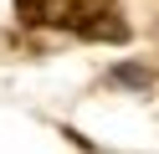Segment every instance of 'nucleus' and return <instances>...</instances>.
Returning <instances> with one entry per match:
<instances>
[{
  "label": "nucleus",
  "mask_w": 159,
  "mask_h": 154,
  "mask_svg": "<svg viewBox=\"0 0 159 154\" xmlns=\"http://www.w3.org/2000/svg\"><path fill=\"white\" fill-rule=\"evenodd\" d=\"M16 10H21L26 26H46V21H57V0H16Z\"/></svg>",
  "instance_id": "nucleus-1"
}]
</instances>
